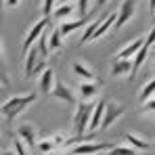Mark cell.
<instances>
[{"mask_svg":"<svg viewBox=\"0 0 155 155\" xmlns=\"http://www.w3.org/2000/svg\"><path fill=\"white\" fill-rule=\"evenodd\" d=\"M59 2H69V0H59Z\"/></svg>","mask_w":155,"mask_h":155,"instance_id":"cell-33","label":"cell"},{"mask_svg":"<svg viewBox=\"0 0 155 155\" xmlns=\"http://www.w3.org/2000/svg\"><path fill=\"white\" fill-rule=\"evenodd\" d=\"M143 111H145V113H155V97L143 105Z\"/></svg>","mask_w":155,"mask_h":155,"instance_id":"cell-27","label":"cell"},{"mask_svg":"<svg viewBox=\"0 0 155 155\" xmlns=\"http://www.w3.org/2000/svg\"><path fill=\"white\" fill-rule=\"evenodd\" d=\"M105 109H107V101H97L92 120H90V126H88L90 134H94V130H101V124H103V117H105Z\"/></svg>","mask_w":155,"mask_h":155,"instance_id":"cell-17","label":"cell"},{"mask_svg":"<svg viewBox=\"0 0 155 155\" xmlns=\"http://www.w3.org/2000/svg\"><path fill=\"white\" fill-rule=\"evenodd\" d=\"M48 46H51V52L63 48V34H61V29H59V27L51 31V36H48Z\"/></svg>","mask_w":155,"mask_h":155,"instance_id":"cell-21","label":"cell"},{"mask_svg":"<svg viewBox=\"0 0 155 155\" xmlns=\"http://www.w3.org/2000/svg\"><path fill=\"white\" fill-rule=\"evenodd\" d=\"M101 86H103V82H80L78 84L80 99L88 101V103H94V99L101 94Z\"/></svg>","mask_w":155,"mask_h":155,"instance_id":"cell-8","label":"cell"},{"mask_svg":"<svg viewBox=\"0 0 155 155\" xmlns=\"http://www.w3.org/2000/svg\"><path fill=\"white\" fill-rule=\"evenodd\" d=\"M115 147V145H113ZM111 143H82V145H74L71 147V153L74 155H99V153H107L113 149Z\"/></svg>","mask_w":155,"mask_h":155,"instance_id":"cell-4","label":"cell"},{"mask_svg":"<svg viewBox=\"0 0 155 155\" xmlns=\"http://www.w3.org/2000/svg\"><path fill=\"white\" fill-rule=\"evenodd\" d=\"M78 17H88V0H78Z\"/></svg>","mask_w":155,"mask_h":155,"instance_id":"cell-25","label":"cell"},{"mask_svg":"<svg viewBox=\"0 0 155 155\" xmlns=\"http://www.w3.org/2000/svg\"><path fill=\"white\" fill-rule=\"evenodd\" d=\"M51 138L54 140V145H57V147H63V145H67V140H69V136H67V134H63V132H57V134H52Z\"/></svg>","mask_w":155,"mask_h":155,"instance_id":"cell-26","label":"cell"},{"mask_svg":"<svg viewBox=\"0 0 155 155\" xmlns=\"http://www.w3.org/2000/svg\"><path fill=\"white\" fill-rule=\"evenodd\" d=\"M36 149H38L42 155H54L57 145H54L52 138H44V140H38V147H36Z\"/></svg>","mask_w":155,"mask_h":155,"instance_id":"cell-22","label":"cell"},{"mask_svg":"<svg viewBox=\"0 0 155 155\" xmlns=\"http://www.w3.org/2000/svg\"><path fill=\"white\" fill-rule=\"evenodd\" d=\"M107 15H109V13H105V15H101V17H97L94 21H90V23L86 25V29H84V36H82V40H80V46H84L86 42H90V40H92V36L97 34V29L101 27V23L107 19Z\"/></svg>","mask_w":155,"mask_h":155,"instance_id":"cell-18","label":"cell"},{"mask_svg":"<svg viewBox=\"0 0 155 155\" xmlns=\"http://www.w3.org/2000/svg\"><path fill=\"white\" fill-rule=\"evenodd\" d=\"M124 140L128 143L132 149H136V151H149L151 149V143L145 136H140L138 132H126L124 134Z\"/></svg>","mask_w":155,"mask_h":155,"instance_id":"cell-15","label":"cell"},{"mask_svg":"<svg viewBox=\"0 0 155 155\" xmlns=\"http://www.w3.org/2000/svg\"><path fill=\"white\" fill-rule=\"evenodd\" d=\"M122 117H124V105H120L117 101H109L107 109H105V117H103V124H101V130H109Z\"/></svg>","mask_w":155,"mask_h":155,"instance_id":"cell-6","label":"cell"},{"mask_svg":"<svg viewBox=\"0 0 155 155\" xmlns=\"http://www.w3.org/2000/svg\"><path fill=\"white\" fill-rule=\"evenodd\" d=\"M40 61H42L40 51H38V46H34L31 51L27 52L25 61H23V78H34V71H36V67H38Z\"/></svg>","mask_w":155,"mask_h":155,"instance_id":"cell-14","label":"cell"},{"mask_svg":"<svg viewBox=\"0 0 155 155\" xmlns=\"http://www.w3.org/2000/svg\"><path fill=\"white\" fill-rule=\"evenodd\" d=\"M136 2L138 0H122L120 8H117V21L113 29H122L124 25H128V21H132L134 13H136Z\"/></svg>","mask_w":155,"mask_h":155,"instance_id":"cell-5","label":"cell"},{"mask_svg":"<svg viewBox=\"0 0 155 155\" xmlns=\"http://www.w3.org/2000/svg\"><path fill=\"white\" fill-rule=\"evenodd\" d=\"M51 19H52V17H40L34 25L27 29L25 38H23V44H21V57H23V59L27 57V52L38 44V40H40V38H42V34H44V29H46L48 23H51Z\"/></svg>","mask_w":155,"mask_h":155,"instance_id":"cell-3","label":"cell"},{"mask_svg":"<svg viewBox=\"0 0 155 155\" xmlns=\"http://www.w3.org/2000/svg\"><path fill=\"white\" fill-rule=\"evenodd\" d=\"M38 86H40V92H44V94H52V90H54V71H52L51 67L40 76L38 80Z\"/></svg>","mask_w":155,"mask_h":155,"instance_id":"cell-19","label":"cell"},{"mask_svg":"<svg viewBox=\"0 0 155 155\" xmlns=\"http://www.w3.org/2000/svg\"><path fill=\"white\" fill-rule=\"evenodd\" d=\"M36 101H38V94H36V92H27V94H13L11 99H6V101L2 103V115H4L8 122H13L17 115H21L27 107H29V105H34Z\"/></svg>","mask_w":155,"mask_h":155,"instance_id":"cell-1","label":"cell"},{"mask_svg":"<svg viewBox=\"0 0 155 155\" xmlns=\"http://www.w3.org/2000/svg\"><path fill=\"white\" fill-rule=\"evenodd\" d=\"M57 4V0H42V17H52V13H54V6Z\"/></svg>","mask_w":155,"mask_h":155,"instance_id":"cell-24","label":"cell"},{"mask_svg":"<svg viewBox=\"0 0 155 155\" xmlns=\"http://www.w3.org/2000/svg\"><path fill=\"white\" fill-rule=\"evenodd\" d=\"M155 97V78L153 80H149L143 88H140V94H138V101H140V105H145L147 101H151Z\"/></svg>","mask_w":155,"mask_h":155,"instance_id":"cell-20","label":"cell"},{"mask_svg":"<svg viewBox=\"0 0 155 155\" xmlns=\"http://www.w3.org/2000/svg\"><path fill=\"white\" fill-rule=\"evenodd\" d=\"M138 151L136 149H132L130 145H115L111 151H109V155H136Z\"/></svg>","mask_w":155,"mask_h":155,"instance_id":"cell-23","label":"cell"},{"mask_svg":"<svg viewBox=\"0 0 155 155\" xmlns=\"http://www.w3.org/2000/svg\"><path fill=\"white\" fill-rule=\"evenodd\" d=\"M94 15L97 13H92V15H88V17H84V19H69V21H65V23H61L59 25V29H61V34H63V38L65 36H69V34H74L76 29H80V27H84V25H88L90 21H94Z\"/></svg>","mask_w":155,"mask_h":155,"instance_id":"cell-12","label":"cell"},{"mask_svg":"<svg viewBox=\"0 0 155 155\" xmlns=\"http://www.w3.org/2000/svg\"><path fill=\"white\" fill-rule=\"evenodd\" d=\"M71 69H74V74L78 78H82V82H103L99 78V74L84 61H71Z\"/></svg>","mask_w":155,"mask_h":155,"instance_id":"cell-9","label":"cell"},{"mask_svg":"<svg viewBox=\"0 0 155 155\" xmlns=\"http://www.w3.org/2000/svg\"><path fill=\"white\" fill-rule=\"evenodd\" d=\"M107 4V0H97V4H94V13H99V8Z\"/></svg>","mask_w":155,"mask_h":155,"instance_id":"cell-29","label":"cell"},{"mask_svg":"<svg viewBox=\"0 0 155 155\" xmlns=\"http://www.w3.org/2000/svg\"><path fill=\"white\" fill-rule=\"evenodd\" d=\"M109 71L113 78H122V76H132V59H113L109 65Z\"/></svg>","mask_w":155,"mask_h":155,"instance_id":"cell-11","label":"cell"},{"mask_svg":"<svg viewBox=\"0 0 155 155\" xmlns=\"http://www.w3.org/2000/svg\"><path fill=\"white\" fill-rule=\"evenodd\" d=\"M76 8H78V4H71V2H59V6H57L54 13H52V19L65 23V21H69V17H74Z\"/></svg>","mask_w":155,"mask_h":155,"instance_id":"cell-16","label":"cell"},{"mask_svg":"<svg viewBox=\"0 0 155 155\" xmlns=\"http://www.w3.org/2000/svg\"><path fill=\"white\" fill-rule=\"evenodd\" d=\"M54 155H74V153H54Z\"/></svg>","mask_w":155,"mask_h":155,"instance_id":"cell-31","label":"cell"},{"mask_svg":"<svg viewBox=\"0 0 155 155\" xmlns=\"http://www.w3.org/2000/svg\"><path fill=\"white\" fill-rule=\"evenodd\" d=\"M17 138L25 143L27 149H36L38 147V132H36V126L29 124V122H23V124L17 126Z\"/></svg>","mask_w":155,"mask_h":155,"instance_id":"cell-7","label":"cell"},{"mask_svg":"<svg viewBox=\"0 0 155 155\" xmlns=\"http://www.w3.org/2000/svg\"><path fill=\"white\" fill-rule=\"evenodd\" d=\"M94 103H88V101H80L74 111V117H71V128L76 132L78 138L86 136L88 126H90V120H92V113H94Z\"/></svg>","mask_w":155,"mask_h":155,"instance_id":"cell-2","label":"cell"},{"mask_svg":"<svg viewBox=\"0 0 155 155\" xmlns=\"http://www.w3.org/2000/svg\"><path fill=\"white\" fill-rule=\"evenodd\" d=\"M143 46H145V38H143V36H138V38H134L130 44H126L124 48H120L117 54H115V59H134Z\"/></svg>","mask_w":155,"mask_h":155,"instance_id":"cell-13","label":"cell"},{"mask_svg":"<svg viewBox=\"0 0 155 155\" xmlns=\"http://www.w3.org/2000/svg\"><path fill=\"white\" fill-rule=\"evenodd\" d=\"M153 25H155V13H153Z\"/></svg>","mask_w":155,"mask_h":155,"instance_id":"cell-32","label":"cell"},{"mask_svg":"<svg viewBox=\"0 0 155 155\" xmlns=\"http://www.w3.org/2000/svg\"><path fill=\"white\" fill-rule=\"evenodd\" d=\"M2 155H17V153H15V151H8V149H4V151H2Z\"/></svg>","mask_w":155,"mask_h":155,"instance_id":"cell-30","label":"cell"},{"mask_svg":"<svg viewBox=\"0 0 155 155\" xmlns=\"http://www.w3.org/2000/svg\"><path fill=\"white\" fill-rule=\"evenodd\" d=\"M19 2H21V0H4V6H6V8H15Z\"/></svg>","mask_w":155,"mask_h":155,"instance_id":"cell-28","label":"cell"},{"mask_svg":"<svg viewBox=\"0 0 155 155\" xmlns=\"http://www.w3.org/2000/svg\"><path fill=\"white\" fill-rule=\"evenodd\" d=\"M51 97H54V99H59V101H63V103H67V105H71V107H78L76 92H74L67 84H63V82H59V84L54 86V90H52Z\"/></svg>","mask_w":155,"mask_h":155,"instance_id":"cell-10","label":"cell"}]
</instances>
